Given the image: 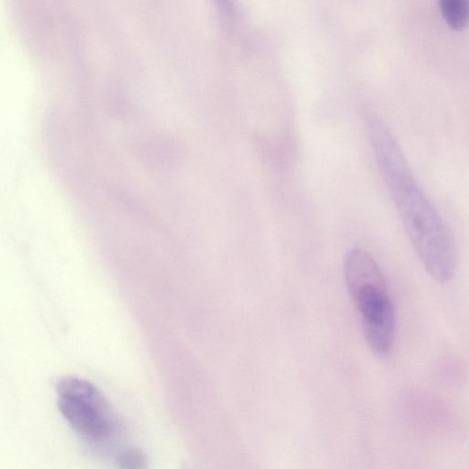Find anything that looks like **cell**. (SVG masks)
I'll use <instances>...</instances> for the list:
<instances>
[{"label": "cell", "mask_w": 469, "mask_h": 469, "mask_svg": "<svg viewBox=\"0 0 469 469\" xmlns=\"http://www.w3.org/2000/svg\"><path fill=\"white\" fill-rule=\"evenodd\" d=\"M344 270L369 348L379 357H388L394 347L396 314L381 268L367 252L353 249L346 255Z\"/></svg>", "instance_id": "7a4b0ae2"}, {"label": "cell", "mask_w": 469, "mask_h": 469, "mask_svg": "<svg viewBox=\"0 0 469 469\" xmlns=\"http://www.w3.org/2000/svg\"><path fill=\"white\" fill-rule=\"evenodd\" d=\"M119 469H148V460L143 451L128 448L117 457Z\"/></svg>", "instance_id": "5b68a950"}, {"label": "cell", "mask_w": 469, "mask_h": 469, "mask_svg": "<svg viewBox=\"0 0 469 469\" xmlns=\"http://www.w3.org/2000/svg\"><path fill=\"white\" fill-rule=\"evenodd\" d=\"M372 148L408 237L429 274L439 284L454 277L458 261L451 229L417 183L392 131L377 119L367 126Z\"/></svg>", "instance_id": "6da1fadb"}, {"label": "cell", "mask_w": 469, "mask_h": 469, "mask_svg": "<svg viewBox=\"0 0 469 469\" xmlns=\"http://www.w3.org/2000/svg\"><path fill=\"white\" fill-rule=\"evenodd\" d=\"M57 391L59 411L78 435L91 441H103L114 434V413L95 385L68 376L58 381Z\"/></svg>", "instance_id": "3957f363"}, {"label": "cell", "mask_w": 469, "mask_h": 469, "mask_svg": "<svg viewBox=\"0 0 469 469\" xmlns=\"http://www.w3.org/2000/svg\"><path fill=\"white\" fill-rule=\"evenodd\" d=\"M439 7L444 19L452 29L462 30L468 24V0H442Z\"/></svg>", "instance_id": "277c9868"}]
</instances>
